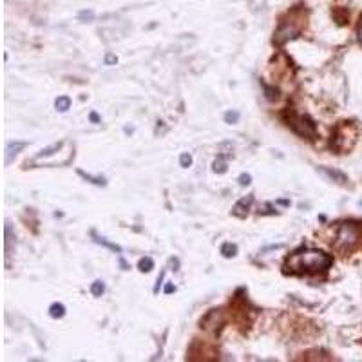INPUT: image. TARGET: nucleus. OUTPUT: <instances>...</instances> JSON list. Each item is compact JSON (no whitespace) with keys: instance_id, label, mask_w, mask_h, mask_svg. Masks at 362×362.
<instances>
[{"instance_id":"24","label":"nucleus","mask_w":362,"mask_h":362,"mask_svg":"<svg viewBox=\"0 0 362 362\" xmlns=\"http://www.w3.org/2000/svg\"><path fill=\"white\" fill-rule=\"evenodd\" d=\"M357 35H359V40H361V44H362V19H361V24H359Z\"/></svg>"},{"instance_id":"19","label":"nucleus","mask_w":362,"mask_h":362,"mask_svg":"<svg viewBox=\"0 0 362 362\" xmlns=\"http://www.w3.org/2000/svg\"><path fill=\"white\" fill-rule=\"evenodd\" d=\"M180 165H181V167H191V165H192V156H191V154H189V153H183V154H181V156H180Z\"/></svg>"},{"instance_id":"7","label":"nucleus","mask_w":362,"mask_h":362,"mask_svg":"<svg viewBox=\"0 0 362 362\" xmlns=\"http://www.w3.org/2000/svg\"><path fill=\"white\" fill-rule=\"evenodd\" d=\"M254 203V196H247L243 200H239L232 209V214L238 216V218H247L248 210H250V205Z\"/></svg>"},{"instance_id":"22","label":"nucleus","mask_w":362,"mask_h":362,"mask_svg":"<svg viewBox=\"0 0 362 362\" xmlns=\"http://www.w3.org/2000/svg\"><path fill=\"white\" fill-rule=\"evenodd\" d=\"M90 122H93V124H98V122H100V116L96 115V113H90Z\"/></svg>"},{"instance_id":"10","label":"nucleus","mask_w":362,"mask_h":362,"mask_svg":"<svg viewBox=\"0 0 362 362\" xmlns=\"http://www.w3.org/2000/svg\"><path fill=\"white\" fill-rule=\"evenodd\" d=\"M321 171H323L328 178H332V180H337V183H346V176H344L343 172L332 171V169H321Z\"/></svg>"},{"instance_id":"20","label":"nucleus","mask_w":362,"mask_h":362,"mask_svg":"<svg viewBox=\"0 0 362 362\" xmlns=\"http://www.w3.org/2000/svg\"><path fill=\"white\" fill-rule=\"evenodd\" d=\"M250 183H252V176H250V174H241V176H239V185L241 187H247L250 185Z\"/></svg>"},{"instance_id":"11","label":"nucleus","mask_w":362,"mask_h":362,"mask_svg":"<svg viewBox=\"0 0 362 362\" xmlns=\"http://www.w3.org/2000/svg\"><path fill=\"white\" fill-rule=\"evenodd\" d=\"M55 105H57L58 111H67L69 107H71V98L69 96H58L57 102H55Z\"/></svg>"},{"instance_id":"6","label":"nucleus","mask_w":362,"mask_h":362,"mask_svg":"<svg viewBox=\"0 0 362 362\" xmlns=\"http://www.w3.org/2000/svg\"><path fill=\"white\" fill-rule=\"evenodd\" d=\"M225 319L223 314L220 310H212L205 319L201 321V328L207 330V332H220V328L223 326Z\"/></svg>"},{"instance_id":"12","label":"nucleus","mask_w":362,"mask_h":362,"mask_svg":"<svg viewBox=\"0 0 362 362\" xmlns=\"http://www.w3.org/2000/svg\"><path fill=\"white\" fill-rule=\"evenodd\" d=\"M93 238L96 239V243L104 245V247L111 248V250H115V252H122V248H120L118 245H113V243H109V241H107V239H105V238H100V236H98V234H96V232H93Z\"/></svg>"},{"instance_id":"16","label":"nucleus","mask_w":362,"mask_h":362,"mask_svg":"<svg viewBox=\"0 0 362 362\" xmlns=\"http://www.w3.org/2000/svg\"><path fill=\"white\" fill-rule=\"evenodd\" d=\"M78 174H80L84 180L90 181V183H95V185H105V180L104 178H95V176H89V174H86L84 171H78Z\"/></svg>"},{"instance_id":"4","label":"nucleus","mask_w":362,"mask_h":362,"mask_svg":"<svg viewBox=\"0 0 362 362\" xmlns=\"http://www.w3.org/2000/svg\"><path fill=\"white\" fill-rule=\"evenodd\" d=\"M357 140V129L355 125L350 124V122H343L339 125L334 133V138H332V147L339 153H346L353 147V143Z\"/></svg>"},{"instance_id":"14","label":"nucleus","mask_w":362,"mask_h":362,"mask_svg":"<svg viewBox=\"0 0 362 362\" xmlns=\"http://www.w3.org/2000/svg\"><path fill=\"white\" fill-rule=\"evenodd\" d=\"M140 272H151L154 268V261L151 258H142L138 263Z\"/></svg>"},{"instance_id":"8","label":"nucleus","mask_w":362,"mask_h":362,"mask_svg":"<svg viewBox=\"0 0 362 362\" xmlns=\"http://www.w3.org/2000/svg\"><path fill=\"white\" fill-rule=\"evenodd\" d=\"M49 315H51L53 319H62L64 315H66V306H64L62 303H55V305H51V308H49Z\"/></svg>"},{"instance_id":"18","label":"nucleus","mask_w":362,"mask_h":362,"mask_svg":"<svg viewBox=\"0 0 362 362\" xmlns=\"http://www.w3.org/2000/svg\"><path fill=\"white\" fill-rule=\"evenodd\" d=\"M225 122H227V124H238L239 122V113L238 111H229V113H227V115H225Z\"/></svg>"},{"instance_id":"5","label":"nucleus","mask_w":362,"mask_h":362,"mask_svg":"<svg viewBox=\"0 0 362 362\" xmlns=\"http://www.w3.org/2000/svg\"><path fill=\"white\" fill-rule=\"evenodd\" d=\"M286 122H288V127L296 134L303 136V138H315L317 136V127H315L314 120L308 118V116L296 115V113H286Z\"/></svg>"},{"instance_id":"9","label":"nucleus","mask_w":362,"mask_h":362,"mask_svg":"<svg viewBox=\"0 0 362 362\" xmlns=\"http://www.w3.org/2000/svg\"><path fill=\"white\" fill-rule=\"evenodd\" d=\"M26 143L24 142H17V143H8V149H6V153H8V156H6V163H10L11 156L13 154H17L20 151V149H24Z\"/></svg>"},{"instance_id":"17","label":"nucleus","mask_w":362,"mask_h":362,"mask_svg":"<svg viewBox=\"0 0 362 362\" xmlns=\"http://www.w3.org/2000/svg\"><path fill=\"white\" fill-rule=\"evenodd\" d=\"M214 171L220 172V174H223V172H227V162H225V158L220 156L218 160L214 162Z\"/></svg>"},{"instance_id":"15","label":"nucleus","mask_w":362,"mask_h":362,"mask_svg":"<svg viewBox=\"0 0 362 362\" xmlns=\"http://www.w3.org/2000/svg\"><path fill=\"white\" fill-rule=\"evenodd\" d=\"M105 292V285L102 281H95L90 285V294L95 297H102V294Z\"/></svg>"},{"instance_id":"1","label":"nucleus","mask_w":362,"mask_h":362,"mask_svg":"<svg viewBox=\"0 0 362 362\" xmlns=\"http://www.w3.org/2000/svg\"><path fill=\"white\" fill-rule=\"evenodd\" d=\"M334 265V258L330 254L317 250V248H301L294 252L285 263L286 274H296V276H310V274H319L326 272Z\"/></svg>"},{"instance_id":"23","label":"nucleus","mask_w":362,"mask_h":362,"mask_svg":"<svg viewBox=\"0 0 362 362\" xmlns=\"http://www.w3.org/2000/svg\"><path fill=\"white\" fill-rule=\"evenodd\" d=\"M172 292H174V285H171V283H169V285L165 286V294H172Z\"/></svg>"},{"instance_id":"21","label":"nucleus","mask_w":362,"mask_h":362,"mask_svg":"<svg viewBox=\"0 0 362 362\" xmlns=\"http://www.w3.org/2000/svg\"><path fill=\"white\" fill-rule=\"evenodd\" d=\"M116 62H118L116 55H113V53H107V55H105V66H115Z\"/></svg>"},{"instance_id":"2","label":"nucleus","mask_w":362,"mask_h":362,"mask_svg":"<svg viewBox=\"0 0 362 362\" xmlns=\"http://www.w3.org/2000/svg\"><path fill=\"white\" fill-rule=\"evenodd\" d=\"M306 26V10L303 8H296V10L288 11V13L279 20V26H277V31L274 33V44L277 46H283L288 40L297 39L301 35V31L305 29Z\"/></svg>"},{"instance_id":"13","label":"nucleus","mask_w":362,"mask_h":362,"mask_svg":"<svg viewBox=\"0 0 362 362\" xmlns=\"http://www.w3.org/2000/svg\"><path fill=\"white\" fill-rule=\"evenodd\" d=\"M221 254H223L225 258H234V256L238 254V247L232 243H225L223 247H221Z\"/></svg>"},{"instance_id":"3","label":"nucleus","mask_w":362,"mask_h":362,"mask_svg":"<svg viewBox=\"0 0 362 362\" xmlns=\"http://www.w3.org/2000/svg\"><path fill=\"white\" fill-rule=\"evenodd\" d=\"M362 239V223L355 221H344L337 227V236H335L334 247L339 252H350L361 243Z\"/></svg>"}]
</instances>
